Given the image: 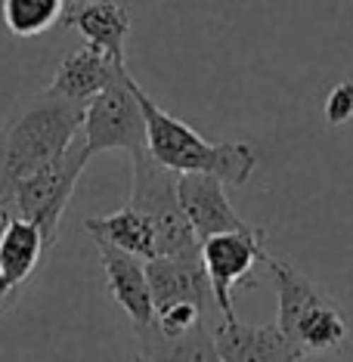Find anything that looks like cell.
<instances>
[{
	"mask_svg": "<svg viewBox=\"0 0 353 362\" xmlns=\"http://www.w3.org/2000/svg\"><path fill=\"white\" fill-rule=\"evenodd\" d=\"M84 112L87 103L62 100L50 90L28 96L10 112L0 127V217L13 220V186L69 149L84 130Z\"/></svg>",
	"mask_w": 353,
	"mask_h": 362,
	"instance_id": "1",
	"label": "cell"
},
{
	"mask_svg": "<svg viewBox=\"0 0 353 362\" xmlns=\"http://www.w3.org/2000/svg\"><path fill=\"white\" fill-rule=\"evenodd\" d=\"M139 103L146 112L149 152L164 168L177 174H214L226 186H245L257 168V152L251 143H208L190 124H183L170 112L139 87Z\"/></svg>",
	"mask_w": 353,
	"mask_h": 362,
	"instance_id": "2",
	"label": "cell"
},
{
	"mask_svg": "<svg viewBox=\"0 0 353 362\" xmlns=\"http://www.w3.org/2000/svg\"><path fill=\"white\" fill-rule=\"evenodd\" d=\"M267 267L276 276V298H279L276 325L282 328V334L303 356L338 353L344 341H347L350 322L332 294H325L313 279H307L298 267H291L282 257L270 254Z\"/></svg>",
	"mask_w": 353,
	"mask_h": 362,
	"instance_id": "3",
	"label": "cell"
},
{
	"mask_svg": "<svg viewBox=\"0 0 353 362\" xmlns=\"http://www.w3.org/2000/svg\"><path fill=\"white\" fill-rule=\"evenodd\" d=\"M134 186H130V208H137L152 223L155 257L202 260V242L180 204L177 180L180 174L152 158L149 149H137L134 155Z\"/></svg>",
	"mask_w": 353,
	"mask_h": 362,
	"instance_id": "4",
	"label": "cell"
},
{
	"mask_svg": "<svg viewBox=\"0 0 353 362\" xmlns=\"http://www.w3.org/2000/svg\"><path fill=\"white\" fill-rule=\"evenodd\" d=\"M93 158L87 146L84 130L71 139L69 149H65L59 158H53L50 164H44L35 174L22 177L19 183L13 186L10 195V214L13 217H25L31 220L40 233H44L47 248H53L59 242V220L65 208L71 202V192H75L81 174Z\"/></svg>",
	"mask_w": 353,
	"mask_h": 362,
	"instance_id": "5",
	"label": "cell"
},
{
	"mask_svg": "<svg viewBox=\"0 0 353 362\" xmlns=\"http://www.w3.org/2000/svg\"><path fill=\"white\" fill-rule=\"evenodd\" d=\"M84 136L93 155L100 152H130L149 149L146 112L139 103V84L130 78L127 65L115 71V78L87 103Z\"/></svg>",
	"mask_w": 353,
	"mask_h": 362,
	"instance_id": "6",
	"label": "cell"
},
{
	"mask_svg": "<svg viewBox=\"0 0 353 362\" xmlns=\"http://www.w3.org/2000/svg\"><path fill=\"white\" fill-rule=\"evenodd\" d=\"M267 233L257 226L239 229V233H220L202 242V267L211 279V291L220 313L226 319H239L233 310V288L245 282L248 273L254 269V263H260L270 257L267 251Z\"/></svg>",
	"mask_w": 353,
	"mask_h": 362,
	"instance_id": "7",
	"label": "cell"
},
{
	"mask_svg": "<svg viewBox=\"0 0 353 362\" xmlns=\"http://www.w3.org/2000/svg\"><path fill=\"white\" fill-rule=\"evenodd\" d=\"M146 276L152 288V303L155 310L168 307V303H199L211 325L226 319L220 313L214 291H211V279L204 273L202 260H180V257H152L146 260Z\"/></svg>",
	"mask_w": 353,
	"mask_h": 362,
	"instance_id": "8",
	"label": "cell"
},
{
	"mask_svg": "<svg viewBox=\"0 0 353 362\" xmlns=\"http://www.w3.org/2000/svg\"><path fill=\"white\" fill-rule=\"evenodd\" d=\"M180 204L199 235V242L220 233H239L251 229V223L236 214V208L226 199V183L214 174H180L177 180Z\"/></svg>",
	"mask_w": 353,
	"mask_h": 362,
	"instance_id": "9",
	"label": "cell"
},
{
	"mask_svg": "<svg viewBox=\"0 0 353 362\" xmlns=\"http://www.w3.org/2000/svg\"><path fill=\"white\" fill-rule=\"evenodd\" d=\"M214 344L220 362H301L294 347L276 322L248 325L242 319H220L214 325Z\"/></svg>",
	"mask_w": 353,
	"mask_h": 362,
	"instance_id": "10",
	"label": "cell"
},
{
	"mask_svg": "<svg viewBox=\"0 0 353 362\" xmlns=\"http://www.w3.org/2000/svg\"><path fill=\"white\" fill-rule=\"evenodd\" d=\"M100 248V263L105 273V288L121 310L130 316V328H149L155 322V303L152 288L146 276V260L137 254H127L112 245H96Z\"/></svg>",
	"mask_w": 353,
	"mask_h": 362,
	"instance_id": "11",
	"label": "cell"
},
{
	"mask_svg": "<svg viewBox=\"0 0 353 362\" xmlns=\"http://www.w3.org/2000/svg\"><path fill=\"white\" fill-rule=\"evenodd\" d=\"M62 25L78 31L84 44L103 50L115 62L125 59V44L130 35V10L118 0H75L65 6Z\"/></svg>",
	"mask_w": 353,
	"mask_h": 362,
	"instance_id": "12",
	"label": "cell"
},
{
	"mask_svg": "<svg viewBox=\"0 0 353 362\" xmlns=\"http://www.w3.org/2000/svg\"><path fill=\"white\" fill-rule=\"evenodd\" d=\"M47 251L44 233L25 217H13L0 233V282L13 303L19 300L22 288L35 276L40 257Z\"/></svg>",
	"mask_w": 353,
	"mask_h": 362,
	"instance_id": "13",
	"label": "cell"
},
{
	"mask_svg": "<svg viewBox=\"0 0 353 362\" xmlns=\"http://www.w3.org/2000/svg\"><path fill=\"white\" fill-rule=\"evenodd\" d=\"M121 65L127 62H115L103 50L84 44L81 50H71L59 62V69H56L47 90L53 96H62V100H71V103H90L96 93H103V87L115 78V71Z\"/></svg>",
	"mask_w": 353,
	"mask_h": 362,
	"instance_id": "14",
	"label": "cell"
},
{
	"mask_svg": "<svg viewBox=\"0 0 353 362\" xmlns=\"http://www.w3.org/2000/svg\"><path fill=\"white\" fill-rule=\"evenodd\" d=\"M84 229L96 245H112V248L137 254V257H143V260L155 257L152 223L137 208H130V204L118 208L115 214H105V217H87Z\"/></svg>",
	"mask_w": 353,
	"mask_h": 362,
	"instance_id": "15",
	"label": "cell"
},
{
	"mask_svg": "<svg viewBox=\"0 0 353 362\" xmlns=\"http://www.w3.org/2000/svg\"><path fill=\"white\" fill-rule=\"evenodd\" d=\"M134 337H137V353L149 362H220L214 328L204 322L180 337H161L152 325L134 332Z\"/></svg>",
	"mask_w": 353,
	"mask_h": 362,
	"instance_id": "16",
	"label": "cell"
},
{
	"mask_svg": "<svg viewBox=\"0 0 353 362\" xmlns=\"http://www.w3.org/2000/svg\"><path fill=\"white\" fill-rule=\"evenodd\" d=\"M69 0H4V25L16 37H37L62 22Z\"/></svg>",
	"mask_w": 353,
	"mask_h": 362,
	"instance_id": "17",
	"label": "cell"
},
{
	"mask_svg": "<svg viewBox=\"0 0 353 362\" xmlns=\"http://www.w3.org/2000/svg\"><path fill=\"white\" fill-rule=\"evenodd\" d=\"M323 115L332 127H344L353 118V81H338L325 96Z\"/></svg>",
	"mask_w": 353,
	"mask_h": 362,
	"instance_id": "18",
	"label": "cell"
},
{
	"mask_svg": "<svg viewBox=\"0 0 353 362\" xmlns=\"http://www.w3.org/2000/svg\"><path fill=\"white\" fill-rule=\"evenodd\" d=\"M6 223H10V220H6V217H0V233H4V226H6ZM10 307H13V300L6 298V291H4V282H0V313H6Z\"/></svg>",
	"mask_w": 353,
	"mask_h": 362,
	"instance_id": "19",
	"label": "cell"
},
{
	"mask_svg": "<svg viewBox=\"0 0 353 362\" xmlns=\"http://www.w3.org/2000/svg\"><path fill=\"white\" fill-rule=\"evenodd\" d=\"M134 362H149V359H143V356H139V353H137V356H134Z\"/></svg>",
	"mask_w": 353,
	"mask_h": 362,
	"instance_id": "20",
	"label": "cell"
},
{
	"mask_svg": "<svg viewBox=\"0 0 353 362\" xmlns=\"http://www.w3.org/2000/svg\"><path fill=\"white\" fill-rule=\"evenodd\" d=\"M69 4H75V0H69Z\"/></svg>",
	"mask_w": 353,
	"mask_h": 362,
	"instance_id": "21",
	"label": "cell"
}]
</instances>
